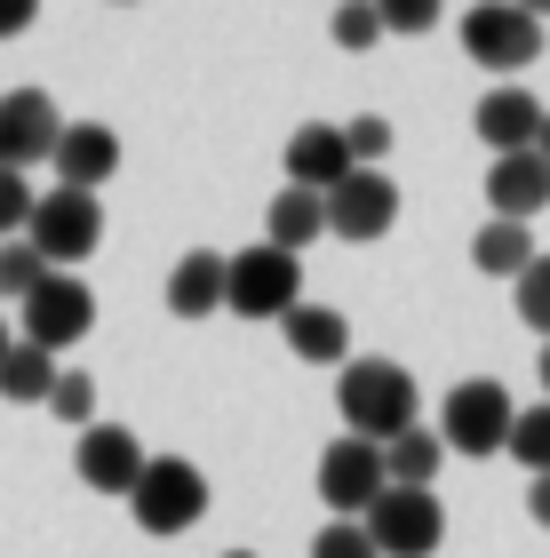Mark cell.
Returning <instances> with one entry per match:
<instances>
[{
  "label": "cell",
  "mask_w": 550,
  "mask_h": 558,
  "mask_svg": "<svg viewBox=\"0 0 550 558\" xmlns=\"http://www.w3.org/2000/svg\"><path fill=\"white\" fill-rule=\"evenodd\" d=\"M335 408H343V439H367V447H391L399 430H415V375L399 360H352L335 384Z\"/></svg>",
  "instance_id": "6da1fadb"
},
{
  "label": "cell",
  "mask_w": 550,
  "mask_h": 558,
  "mask_svg": "<svg viewBox=\"0 0 550 558\" xmlns=\"http://www.w3.org/2000/svg\"><path fill=\"white\" fill-rule=\"evenodd\" d=\"M129 511H136L144 535H160V543L184 535V526L208 519V471L184 463V454H152L144 478H136V495H129Z\"/></svg>",
  "instance_id": "7a4b0ae2"
},
{
  "label": "cell",
  "mask_w": 550,
  "mask_h": 558,
  "mask_svg": "<svg viewBox=\"0 0 550 558\" xmlns=\"http://www.w3.org/2000/svg\"><path fill=\"white\" fill-rule=\"evenodd\" d=\"M304 303V264L280 256V247H240L223 256V312L240 319H288Z\"/></svg>",
  "instance_id": "3957f363"
},
{
  "label": "cell",
  "mask_w": 550,
  "mask_h": 558,
  "mask_svg": "<svg viewBox=\"0 0 550 558\" xmlns=\"http://www.w3.org/2000/svg\"><path fill=\"white\" fill-rule=\"evenodd\" d=\"M16 327H24L16 343H33V351H48V360H57V351H72V343L96 327V288H88L81 271H48L40 288L16 303Z\"/></svg>",
  "instance_id": "277c9868"
},
{
  "label": "cell",
  "mask_w": 550,
  "mask_h": 558,
  "mask_svg": "<svg viewBox=\"0 0 550 558\" xmlns=\"http://www.w3.org/2000/svg\"><path fill=\"white\" fill-rule=\"evenodd\" d=\"M96 240H105V208H96V192H40L33 199L24 247H33L48 271H72L81 256H96Z\"/></svg>",
  "instance_id": "5b68a950"
},
{
  "label": "cell",
  "mask_w": 550,
  "mask_h": 558,
  "mask_svg": "<svg viewBox=\"0 0 550 558\" xmlns=\"http://www.w3.org/2000/svg\"><path fill=\"white\" fill-rule=\"evenodd\" d=\"M511 391L503 384H487V375H470V384L447 391V408H439V447L447 454H503L511 447Z\"/></svg>",
  "instance_id": "8992f818"
},
{
  "label": "cell",
  "mask_w": 550,
  "mask_h": 558,
  "mask_svg": "<svg viewBox=\"0 0 550 558\" xmlns=\"http://www.w3.org/2000/svg\"><path fill=\"white\" fill-rule=\"evenodd\" d=\"M359 526H367L375 558H431L447 543V511H439V495H423V487H383V502H375Z\"/></svg>",
  "instance_id": "52a82bcc"
},
{
  "label": "cell",
  "mask_w": 550,
  "mask_h": 558,
  "mask_svg": "<svg viewBox=\"0 0 550 558\" xmlns=\"http://www.w3.org/2000/svg\"><path fill=\"white\" fill-rule=\"evenodd\" d=\"M463 57L487 64V72H527L542 57V16L511 9V0H479V9L463 16Z\"/></svg>",
  "instance_id": "ba28073f"
},
{
  "label": "cell",
  "mask_w": 550,
  "mask_h": 558,
  "mask_svg": "<svg viewBox=\"0 0 550 558\" xmlns=\"http://www.w3.org/2000/svg\"><path fill=\"white\" fill-rule=\"evenodd\" d=\"M319 208H328V232L335 240L367 247V240H383L391 223H399V184H391L383 168H352L328 199H319Z\"/></svg>",
  "instance_id": "9c48e42d"
},
{
  "label": "cell",
  "mask_w": 550,
  "mask_h": 558,
  "mask_svg": "<svg viewBox=\"0 0 550 558\" xmlns=\"http://www.w3.org/2000/svg\"><path fill=\"white\" fill-rule=\"evenodd\" d=\"M144 463H152V454H144V439H136L129 423H88L81 447H72V471H81V487H88V495H120V502L136 495Z\"/></svg>",
  "instance_id": "30bf717a"
},
{
  "label": "cell",
  "mask_w": 550,
  "mask_h": 558,
  "mask_svg": "<svg viewBox=\"0 0 550 558\" xmlns=\"http://www.w3.org/2000/svg\"><path fill=\"white\" fill-rule=\"evenodd\" d=\"M383 447H367V439H335L328 454H319V502L328 511H352V519H367L375 502H383Z\"/></svg>",
  "instance_id": "8fae6325"
},
{
  "label": "cell",
  "mask_w": 550,
  "mask_h": 558,
  "mask_svg": "<svg viewBox=\"0 0 550 558\" xmlns=\"http://www.w3.org/2000/svg\"><path fill=\"white\" fill-rule=\"evenodd\" d=\"M64 136V112L48 105V88H9L0 96V168H40Z\"/></svg>",
  "instance_id": "7c38bea8"
},
{
  "label": "cell",
  "mask_w": 550,
  "mask_h": 558,
  "mask_svg": "<svg viewBox=\"0 0 550 558\" xmlns=\"http://www.w3.org/2000/svg\"><path fill=\"white\" fill-rule=\"evenodd\" d=\"M48 168H57V192H96V184L120 175V136L105 129V120H64Z\"/></svg>",
  "instance_id": "4fadbf2b"
},
{
  "label": "cell",
  "mask_w": 550,
  "mask_h": 558,
  "mask_svg": "<svg viewBox=\"0 0 550 558\" xmlns=\"http://www.w3.org/2000/svg\"><path fill=\"white\" fill-rule=\"evenodd\" d=\"M542 96L535 88H518V81H503V88H487L479 96V112H470V129L487 136V151L503 160V151H535V136H542Z\"/></svg>",
  "instance_id": "5bb4252c"
},
{
  "label": "cell",
  "mask_w": 550,
  "mask_h": 558,
  "mask_svg": "<svg viewBox=\"0 0 550 558\" xmlns=\"http://www.w3.org/2000/svg\"><path fill=\"white\" fill-rule=\"evenodd\" d=\"M280 160H288V192L328 199L343 175H352V144H343V129H319V120H311V129H295V136H288Z\"/></svg>",
  "instance_id": "9a60e30c"
},
{
  "label": "cell",
  "mask_w": 550,
  "mask_h": 558,
  "mask_svg": "<svg viewBox=\"0 0 550 558\" xmlns=\"http://www.w3.org/2000/svg\"><path fill=\"white\" fill-rule=\"evenodd\" d=\"M487 208H494V223H535L550 208V168L535 151H503L487 168Z\"/></svg>",
  "instance_id": "2e32d148"
},
{
  "label": "cell",
  "mask_w": 550,
  "mask_h": 558,
  "mask_svg": "<svg viewBox=\"0 0 550 558\" xmlns=\"http://www.w3.org/2000/svg\"><path fill=\"white\" fill-rule=\"evenodd\" d=\"M280 336H288V351L304 367H352V319L328 312V303H295L280 319Z\"/></svg>",
  "instance_id": "e0dca14e"
},
{
  "label": "cell",
  "mask_w": 550,
  "mask_h": 558,
  "mask_svg": "<svg viewBox=\"0 0 550 558\" xmlns=\"http://www.w3.org/2000/svg\"><path fill=\"white\" fill-rule=\"evenodd\" d=\"M168 312H176V319L223 312V256H216V247H192V256H176V271H168Z\"/></svg>",
  "instance_id": "ac0fdd59"
},
{
  "label": "cell",
  "mask_w": 550,
  "mask_h": 558,
  "mask_svg": "<svg viewBox=\"0 0 550 558\" xmlns=\"http://www.w3.org/2000/svg\"><path fill=\"white\" fill-rule=\"evenodd\" d=\"M439 463H447V447H439V430H399V439L383 447V478L391 487H423V495H439Z\"/></svg>",
  "instance_id": "d6986e66"
},
{
  "label": "cell",
  "mask_w": 550,
  "mask_h": 558,
  "mask_svg": "<svg viewBox=\"0 0 550 558\" xmlns=\"http://www.w3.org/2000/svg\"><path fill=\"white\" fill-rule=\"evenodd\" d=\"M328 232V208H319L311 192H280L264 216V247H280V256H304V247Z\"/></svg>",
  "instance_id": "ffe728a7"
},
{
  "label": "cell",
  "mask_w": 550,
  "mask_h": 558,
  "mask_svg": "<svg viewBox=\"0 0 550 558\" xmlns=\"http://www.w3.org/2000/svg\"><path fill=\"white\" fill-rule=\"evenodd\" d=\"M535 256H542V247H535V232H527V223H494V216H487V232L470 240V264H479L487 279H518Z\"/></svg>",
  "instance_id": "44dd1931"
},
{
  "label": "cell",
  "mask_w": 550,
  "mask_h": 558,
  "mask_svg": "<svg viewBox=\"0 0 550 558\" xmlns=\"http://www.w3.org/2000/svg\"><path fill=\"white\" fill-rule=\"evenodd\" d=\"M48 391H57V360L33 343H9V360H0V399H16V408H48Z\"/></svg>",
  "instance_id": "7402d4cb"
},
{
  "label": "cell",
  "mask_w": 550,
  "mask_h": 558,
  "mask_svg": "<svg viewBox=\"0 0 550 558\" xmlns=\"http://www.w3.org/2000/svg\"><path fill=\"white\" fill-rule=\"evenodd\" d=\"M503 454H518L535 478L550 471V408H518V423H511V447Z\"/></svg>",
  "instance_id": "603a6c76"
},
{
  "label": "cell",
  "mask_w": 550,
  "mask_h": 558,
  "mask_svg": "<svg viewBox=\"0 0 550 558\" xmlns=\"http://www.w3.org/2000/svg\"><path fill=\"white\" fill-rule=\"evenodd\" d=\"M48 415L72 423V430H88V423H96V375H57V391H48Z\"/></svg>",
  "instance_id": "cb8c5ba5"
},
{
  "label": "cell",
  "mask_w": 550,
  "mask_h": 558,
  "mask_svg": "<svg viewBox=\"0 0 550 558\" xmlns=\"http://www.w3.org/2000/svg\"><path fill=\"white\" fill-rule=\"evenodd\" d=\"M518 319L550 343V256H535L527 271H518Z\"/></svg>",
  "instance_id": "d4e9b609"
},
{
  "label": "cell",
  "mask_w": 550,
  "mask_h": 558,
  "mask_svg": "<svg viewBox=\"0 0 550 558\" xmlns=\"http://www.w3.org/2000/svg\"><path fill=\"white\" fill-rule=\"evenodd\" d=\"M40 279H48V264H40L24 240H9V247H0V295H9V303H24V295L40 288Z\"/></svg>",
  "instance_id": "484cf974"
},
{
  "label": "cell",
  "mask_w": 550,
  "mask_h": 558,
  "mask_svg": "<svg viewBox=\"0 0 550 558\" xmlns=\"http://www.w3.org/2000/svg\"><path fill=\"white\" fill-rule=\"evenodd\" d=\"M343 144H352V168H375L391 151V120L383 112H359V120H343Z\"/></svg>",
  "instance_id": "4316f807"
},
{
  "label": "cell",
  "mask_w": 550,
  "mask_h": 558,
  "mask_svg": "<svg viewBox=\"0 0 550 558\" xmlns=\"http://www.w3.org/2000/svg\"><path fill=\"white\" fill-rule=\"evenodd\" d=\"M33 199H40V192L24 184L16 168H0V247H9V240L24 232V223H33Z\"/></svg>",
  "instance_id": "83f0119b"
},
{
  "label": "cell",
  "mask_w": 550,
  "mask_h": 558,
  "mask_svg": "<svg viewBox=\"0 0 550 558\" xmlns=\"http://www.w3.org/2000/svg\"><path fill=\"white\" fill-rule=\"evenodd\" d=\"M311 558H375V543H367L359 519H328V526H319V543H311Z\"/></svg>",
  "instance_id": "f1b7e54d"
},
{
  "label": "cell",
  "mask_w": 550,
  "mask_h": 558,
  "mask_svg": "<svg viewBox=\"0 0 550 558\" xmlns=\"http://www.w3.org/2000/svg\"><path fill=\"white\" fill-rule=\"evenodd\" d=\"M375 40H383V16L375 9H359V0L335 9V48H375Z\"/></svg>",
  "instance_id": "f546056e"
},
{
  "label": "cell",
  "mask_w": 550,
  "mask_h": 558,
  "mask_svg": "<svg viewBox=\"0 0 550 558\" xmlns=\"http://www.w3.org/2000/svg\"><path fill=\"white\" fill-rule=\"evenodd\" d=\"M375 16H383V33H431L439 24L431 0H391V9H375Z\"/></svg>",
  "instance_id": "4dcf8cb0"
},
{
  "label": "cell",
  "mask_w": 550,
  "mask_h": 558,
  "mask_svg": "<svg viewBox=\"0 0 550 558\" xmlns=\"http://www.w3.org/2000/svg\"><path fill=\"white\" fill-rule=\"evenodd\" d=\"M16 33H33V0H0V40H16Z\"/></svg>",
  "instance_id": "1f68e13d"
},
{
  "label": "cell",
  "mask_w": 550,
  "mask_h": 558,
  "mask_svg": "<svg viewBox=\"0 0 550 558\" xmlns=\"http://www.w3.org/2000/svg\"><path fill=\"white\" fill-rule=\"evenodd\" d=\"M527 519H535V526H550V471L527 487Z\"/></svg>",
  "instance_id": "d6a6232c"
},
{
  "label": "cell",
  "mask_w": 550,
  "mask_h": 558,
  "mask_svg": "<svg viewBox=\"0 0 550 558\" xmlns=\"http://www.w3.org/2000/svg\"><path fill=\"white\" fill-rule=\"evenodd\" d=\"M535 160L550 168V112H542V136H535Z\"/></svg>",
  "instance_id": "836d02e7"
},
{
  "label": "cell",
  "mask_w": 550,
  "mask_h": 558,
  "mask_svg": "<svg viewBox=\"0 0 550 558\" xmlns=\"http://www.w3.org/2000/svg\"><path fill=\"white\" fill-rule=\"evenodd\" d=\"M535 375H542V408H550V343H542V360H535Z\"/></svg>",
  "instance_id": "e575fe53"
},
{
  "label": "cell",
  "mask_w": 550,
  "mask_h": 558,
  "mask_svg": "<svg viewBox=\"0 0 550 558\" xmlns=\"http://www.w3.org/2000/svg\"><path fill=\"white\" fill-rule=\"evenodd\" d=\"M9 343H16V336H9V319H0V360H9Z\"/></svg>",
  "instance_id": "d590c367"
},
{
  "label": "cell",
  "mask_w": 550,
  "mask_h": 558,
  "mask_svg": "<svg viewBox=\"0 0 550 558\" xmlns=\"http://www.w3.org/2000/svg\"><path fill=\"white\" fill-rule=\"evenodd\" d=\"M223 558H256V550H223Z\"/></svg>",
  "instance_id": "8d00e7d4"
}]
</instances>
